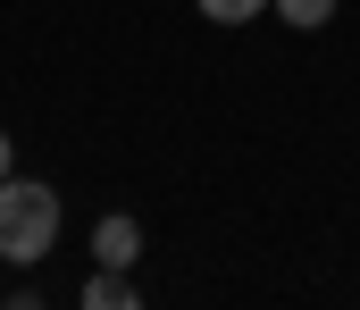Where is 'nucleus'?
I'll return each mask as SVG.
<instances>
[{
    "label": "nucleus",
    "mask_w": 360,
    "mask_h": 310,
    "mask_svg": "<svg viewBox=\"0 0 360 310\" xmlns=\"http://www.w3.org/2000/svg\"><path fill=\"white\" fill-rule=\"evenodd\" d=\"M193 8H201L210 25H252V17H269L276 0H193Z\"/></svg>",
    "instance_id": "obj_4"
},
{
    "label": "nucleus",
    "mask_w": 360,
    "mask_h": 310,
    "mask_svg": "<svg viewBox=\"0 0 360 310\" xmlns=\"http://www.w3.org/2000/svg\"><path fill=\"white\" fill-rule=\"evenodd\" d=\"M8 168H17V143H8V126H0V176H8Z\"/></svg>",
    "instance_id": "obj_6"
},
{
    "label": "nucleus",
    "mask_w": 360,
    "mask_h": 310,
    "mask_svg": "<svg viewBox=\"0 0 360 310\" xmlns=\"http://www.w3.org/2000/svg\"><path fill=\"white\" fill-rule=\"evenodd\" d=\"M76 302H84V310H134V302H143V294H134V269H92Z\"/></svg>",
    "instance_id": "obj_3"
},
{
    "label": "nucleus",
    "mask_w": 360,
    "mask_h": 310,
    "mask_svg": "<svg viewBox=\"0 0 360 310\" xmlns=\"http://www.w3.org/2000/svg\"><path fill=\"white\" fill-rule=\"evenodd\" d=\"M134 260H143V226H134V209L92 218V269H134Z\"/></svg>",
    "instance_id": "obj_2"
},
{
    "label": "nucleus",
    "mask_w": 360,
    "mask_h": 310,
    "mask_svg": "<svg viewBox=\"0 0 360 310\" xmlns=\"http://www.w3.org/2000/svg\"><path fill=\"white\" fill-rule=\"evenodd\" d=\"M59 243V193L42 176H0V260L8 269H34L42 252Z\"/></svg>",
    "instance_id": "obj_1"
},
{
    "label": "nucleus",
    "mask_w": 360,
    "mask_h": 310,
    "mask_svg": "<svg viewBox=\"0 0 360 310\" xmlns=\"http://www.w3.org/2000/svg\"><path fill=\"white\" fill-rule=\"evenodd\" d=\"M276 17H285L293 34H319V25L335 17V0H276Z\"/></svg>",
    "instance_id": "obj_5"
}]
</instances>
